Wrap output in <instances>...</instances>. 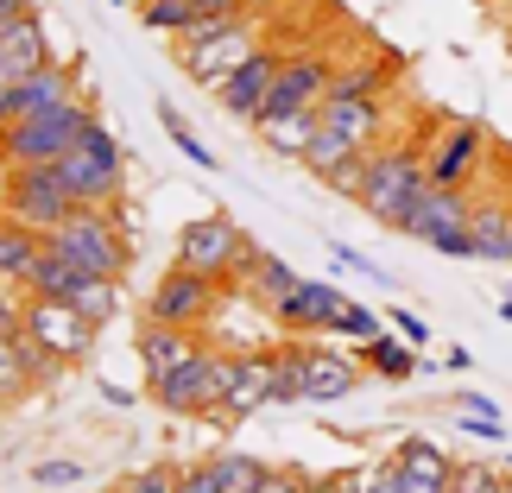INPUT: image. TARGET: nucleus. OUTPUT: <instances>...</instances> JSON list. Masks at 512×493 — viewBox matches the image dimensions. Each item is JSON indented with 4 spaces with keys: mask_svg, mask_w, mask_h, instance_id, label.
<instances>
[{
    "mask_svg": "<svg viewBox=\"0 0 512 493\" xmlns=\"http://www.w3.org/2000/svg\"><path fill=\"white\" fill-rule=\"evenodd\" d=\"M260 493H317V487H310V481H298V475H279V468H272Z\"/></svg>",
    "mask_w": 512,
    "mask_h": 493,
    "instance_id": "79ce46f5",
    "label": "nucleus"
},
{
    "mask_svg": "<svg viewBox=\"0 0 512 493\" xmlns=\"http://www.w3.org/2000/svg\"><path fill=\"white\" fill-rule=\"evenodd\" d=\"M462 411H481V418H500V411H494V405H487V399H481V392H462Z\"/></svg>",
    "mask_w": 512,
    "mask_h": 493,
    "instance_id": "37998d69",
    "label": "nucleus"
},
{
    "mask_svg": "<svg viewBox=\"0 0 512 493\" xmlns=\"http://www.w3.org/2000/svg\"><path fill=\"white\" fill-rule=\"evenodd\" d=\"M468 234H475V260H512V209L506 203H475Z\"/></svg>",
    "mask_w": 512,
    "mask_h": 493,
    "instance_id": "5701e85b",
    "label": "nucleus"
},
{
    "mask_svg": "<svg viewBox=\"0 0 512 493\" xmlns=\"http://www.w3.org/2000/svg\"><path fill=\"white\" fill-rule=\"evenodd\" d=\"M64 304H76L89 323H114L121 317V279H102V272H83V285L70 291Z\"/></svg>",
    "mask_w": 512,
    "mask_h": 493,
    "instance_id": "393cba45",
    "label": "nucleus"
},
{
    "mask_svg": "<svg viewBox=\"0 0 512 493\" xmlns=\"http://www.w3.org/2000/svg\"><path fill=\"white\" fill-rule=\"evenodd\" d=\"M285 45H279V38H266V45L260 51H253L247 57V64H234L228 76H222V83H215V102H222V114H228V121H260V108H266V95H272V83H279V70H285Z\"/></svg>",
    "mask_w": 512,
    "mask_h": 493,
    "instance_id": "9d476101",
    "label": "nucleus"
},
{
    "mask_svg": "<svg viewBox=\"0 0 512 493\" xmlns=\"http://www.w3.org/2000/svg\"><path fill=\"white\" fill-rule=\"evenodd\" d=\"M342 493H399V462H373L342 475Z\"/></svg>",
    "mask_w": 512,
    "mask_h": 493,
    "instance_id": "7c9ffc66",
    "label": "nucleus"
},
{
    "mask_svg": "<svg viewBox=\"0 0 512 493\" xmlns=\"http://www.w3.org/2000/svg\"><path fill=\"white\" fill-rule=\"evenodd\" d=\"M323 127H336L361 152H373L386 133V102L380 95H323Z\"/></svg>",
    "mask_w": 512,
    "mask_h": 493,
    "instance_id": "a211bd4d",
    "label": "nucleus"
},
{
    "mask_svg": "<svg viewBox=\"0 0 512 493\" xmlns=\"http://www.w3.org/2000/svg\"><path fill=\"white\" fill-rule=\"evenodd\" d=\"M336 70H342V57L323 51V45L291 51L285 70H279V83H272V95H266V108H260V121H272V114H291V108H323V95H329V83H336ZM260 121H253V127H260Z\"/></svg>",
    "mask_w": 512,
    "mask_h": 493,
    "instance_id": "1a4fd4ad",
    "label": "nucleus"
},
{
    "mask_svg": "<svg viewBox=\"0 0 512 493\" xmlns=\"http://www.w3.org/2000/svg\"><path fill=\"white\" fill-rule=\"evenodd\" d=\"M209 468H215V493H260L266 475H272L266 462L241 456V449H222V456H209Z\"/></svg>",
    "mask_w": 512,
    "mask_h": 493,
    "instance_id": "b1692460",
    "label": "nucleus"
},
{
    "mask_svg": "<svg viewBox=\"0 0 512 493\" xmlns=\"http://www.w3.org/2000/svg\"><path fill=\"white\" fill-rule=\"evenodd\" d=\"M159 121H165V133H171V146L184 152L190 165H203V171H215V152H209L203 140H196V133H190V121H184V114H177L171 102H159Z\"/></svg>",
    "mask_w": 512,
    "mask_h": 493,
    "instance_id": "c85d7f7f",
    "label": "nucleus"
},
{
    "mask_svg": "<svg viewBox=\"0 0 512 493\" xmlns=\"http://www.w3.org/2000/svg\"><path fill=\"white\" fill-rule=\"evenodd\" d=\"M241 7H253V0H190L196 19H228V13H241Z\"/></svg>",
    "mask_w": 512,
    "mask_h": 493,
    "instance_id": "58836bf2",
    "label": "nucleus"
},
{
    "mask_svg": "<svg viewBox=\"0 0 512 493\" xmlns=\"http://www.w3.org/2000/svg\"><path fill=\"white\" fill-rule=\"evenodd\" d=\"M57 171H64L70 196H76V203H89V209L121 203V190H127V152H121V140H114L102 121L83 127V140L57 159Z\"/></svg>",
    "mask_w": 512,
    "mask_h": 493,
    "instance_id": "7ed1b4c3",
    "label": "nucleus"
},
{
    "mask_svg": "<svg viewBox=\"0 0 512 493\" xmlns=\"http://www.w3.org/2000/svg\"><path fill=\"white\" fill-rule=\"evenodd\" d=\"M468 215L475 203L462 196V184H424L411 196V209L399 215V234L449 253V260H475V234H468Z\"/></svg>",
    "mask_w": 512,
    "mask_h": 493,
    "instance_id": "20e7f679",
    "label": "nucleus"
},
{
    "mask_svg": "<svg viewBox=\"0 0 512 493\" xmlns=\"http://www.w3.org/2000/svg\"><path fill=\"white\" fill-rule=\"evenodd\" d=\"M500 310H506V323H512V291H506V304H500Z\"/></svg>",
    "mask_w": 512,
    "mask_h": 493,
    "instance_id": "a18cd8bd",
    "label": "nucleus"
},
{
    "mask_svg": "<svg viewBox=\"0 0 512 493\" xmlns=\"http://www.w3.org/2000/svg\"><path fill=\"white\" fill-rule=\"evenodd\" d=\"M291 285H298V272H291V266L279 260V253H260V260L247 266V279H241V291H247V298H260L266 310L279 304V298H285Z\"/></svg>",
    "mask_w": 512,
    "mask_h": 493,
    "instance_id": "a878e982",
    "label": "nucleus"
},
{
    "mask_svg": "<svg viewBox=\"0 0 512 493\" xmlns=\"http://www.w3.org/2000/svg\"><path fill=\"white\" fill-rule=\"evenodd\" d=\"M253 260H260V247H253L228 215H203V222H190L177 234V266L209 272V279H247Z\"/></svg>",
    "mask_w": 512,
    "mask_h": 493,
    "instance_id": "0eeeda50",
    "label": "nucleus"
},
{
    "mask_svg": "<svg viewBox=\"0 0 512 493\" xmlns=\"http://www.w3.org/2000/svg\"><path fill=\"white\" fill-rule=\"evenodd\" d=\"M51 64V38H45V19L32 13H7L0 19V70L7 76H32Z\"/></svg>",
    "mask_w": 512,
    "mask_h": 493,
    "instance_id": "f3484780",
    "label": "nucleus"
},
{
    "mask_svg": "<svg viewBox=\"0 0 512 493\" xmlns=\"http://www.w3.org/2000/svg\"><path fill=\"white\" fill-rule=\"evenodd\" d=\"M70 95H76V70L70 64H45V70L19 76V83L7 89V102H0V127L26 121V114H45V108H64Z\"/></svg>",
    "mask_w": 512,
    "mask_h": 493,
    "instance_id": "4468645a",
    "label": "nucleus"
},
{
    "mask_svg": "<svg viewBox=\"0 0 512 493\" xmlns=\"http://www.w3.org/2000/svg\"><path fill=\"white\" fill-rule=\"evenodd\" d=\"M196 348H203V342H196L190 329L146 317V329H140V367H146V380H165V373H177Z\"/></svg>",
    "mask_w": 512,
    "mask_h": 493,
    "instance_id": "6ab92c4d",
    "label": "nucleus"
},
{
    "mask_svg": "<svg viewBox=\"0 0 512 493\" xmlns=\"http://www.w3.org/2000/svg\"><path fill=\"white\" fill-rule=\"evenodd\" d=\"M279 367H285V348H253V354H241V361H234V380H228V392H222V405H215L209 418L228 424V418H247V411L272 405Z\"/></svg>",
    "mask_w": 512,
    "mask_h": 493,
    "instance_id": "f8f14e48",
    "label": "nucleus"
},
{
    "mask_svg": "<svg viewBox=\"0 0 512 493\" xmlns=\"http://www.w3.org/2000/svg\"><path fill=\"white\" fill-rule=\"evenodd\" d=\"M336 335H348V342H373V335H380V317H373L367 304H342V317H336Z\"/></svg>",
    "mask_w": 512,
    "mask_h": 493,
    "instance_id": "f704fd0d",
    "label": "nucleus"
},
{
    "mask_svg": "<svg viewBox=\"0 0 512 493\" xmlns=\"http://www.w3.org/2000/svg\"><path fill=\"white\" fill-rule=\"evenodd\" d=\"M234 361L241 354H228V348H196L177 373H165V380H152V399H159L165 411H177V418H209L215 405H222V392L234 380Z\"/></svg>",
    "mask_w": 512,
    "mask_h": 493,
    "instance_id": "39448f33",
    "label": "nucleus"
},
{
    "mask_svg": "<svg viewBox=\"0 0 512 493\" xmlns=\"http://www.w3.org/2000/svg\"><path fill=\"white\" fill-rule=\"evenodd\" d=\"M456 475H430V468H399V493H449Z\"/></svg>",
    "mask_w": 512,
    "mask_h": 493,
    "instance_id": "e433bc0d",
    "label": "nucleus"
},
{
    "mask_svg": "<svg viewBox=\"0 0 512 493\" xmlns=\"http://www.w3.org/2000/svg\"><path fill=\"white\" fill-rule=\"evenodd\" d=\"M95 329H102V323H89L76 304H64V298H38V291H32V304H26V335H32V342L51 354L57 367L89 361Z\"/></svg>",
    "mask_w": 512,
    "mask_h": 493,
    "instance_id": "6e6552de",
    "label": "nucleus"
},
{
    "mask_svg": "<svg viewBox=\"0 0 512 493\" xmlns=\"http://www.w3.org/2000/svg\"><path fill=\"white\" fill-rule=\"evenodd\" d=\"M430 184V152L418 140H392V146H373L367 152V184H361V203L380 228H399V215L411 209V196Z\"/></svg>",
    "mask_w": 512,
    "mask_h": 493,
    "instance_id": "f257e3e1",
    "label": "nucleus"
},
{
    "mask_svg": "<svg viewBox=\"0 0 512 493\" xmlns=\"http://www.w3.org/2000/svg\"><path fill=\"white\" fill-rule=\"evenodd\" d=\"M481 146H487V133L475 121H449L430 140V184H468L481 165Z\"/></svg>",
    "mask_w": 512,
    "mask_h": 493,
    "instance_id": "dca6fc26",
    "label": "nucleus"
},
{
    "mask_svg": "<svg viewBox=\"0 0 512 493\" xmlns=\"http://www.w3.org/2000/svg\"><path fill=\"white\" fill-rule=\"evenodd\" d=\"M83 481H89L83 462H32V487L38 493H70V487H83Z\"/></svg>",
    "mask_w": 512,
    "mask_h": 493,
    "instance_id": "c756f323",
    "label": "nucleus"
},
{
    "mask_svg": "<svg viewBox=\"0 0 512 493\" xmlns=\"http://www.w3.org/2000/svg\"><path fill=\"white\" fill-rule=\"evenodd\" d=\"M342 304H348V298H342L336 285H323V279H298L279 304H272V323H279L285 335H323V329H336Z\"/></svg>",
    "mask_w": 512,
    "mask_h": 493,
    "instance_id": "ddd939ff",
    "label": "nucleus"
},
{
    "mask_svg": "<svg viewBox=\"0 0 512 493\" xmlns=\"http://www.w3.org/2000/svg\"><path fill=\"white\" fill-rule=\"evenodd\" d=\"M45 367H57V361L32 342L26 329H19V335H0V405H13L19 392L32 386V373H45Z\"/></svg>",
    "mask_w": 512,
    "mask_h": 493,
    "instance_id": "aec40b11",
    "label": "nucleus"
},
{
    "mask_svg": "<svg viewBox=\"0 0 512 493\" xmlns=\"http://www.w3.org/2000/svg\"><path fill=\"white\" fill-rule=\"evenodd\" d=\"M102 493H121V487H102Z\"/></svg>",
    "mask_w": 512,
    "mask_h": 493,
    "instance_id": "49530a36",
    "label": "nucleus"
},
{
    "mask_svg": "<svg viewBox=\"0 0 512 493\" xmlns=\"http://www.w3.org/2000/svg\"><path fill=\"white\" fill-rule=\"evenodd\" d=\"M354 152H361V146H354L348 133H336V127H317V140H310V152H304L298 165H310V177H323V171H336L342 159H354Z\"/></svg>",
    "mask_w": 512,
    "mask_h": 493,
    "instance_id": "cd10ccee",
    "label": "nucleus"
},
{
    "mask_svg": "<svg viewBox=\"0 0 512 493\" xmlns=\"http://www.w3.org/2000/svg\"><path fill=\"white\" fill-rule=\"evenodd\" d=\"M26 304H32L26 285H7V279H0V335H19V329H26Z\"/></svg>",
    "mask_w": 512,
    "mask_h": 493,
    "instance_id": "72a5a7b5",
    "label": "nucleus"
},
{
    "mask_svg": "<svg viewBox=\"0 0 512 493\" xmlns=\"http://www.w3.org/2000/svg\"><path fill=\"white\" fill-rule=\"evenodd\" d=\"M317 184L336 190V196H361V184H367V152H354V159H342L336 171H323Z\"/></svg>",
    "mask_w": 512,
    "mask_h": 493,
    "instance_id": "473e14b6",
    "label": "nucleus"
},
{
    "mask_svg": "<svg viewBox=\"0 0 512 493\" xmlns=\"http://www.w3.org/2000/svg\"><path fill=\"white\" fill-rule=\"evenodd\" d=\"M7 13H32V0H0V19Z\"/></svg>",
    "mask_w": 512,
    "mask_h": 493,
    "instance_id": "c03bdc74",
    "label": "nucleus"
},
{
    "mask_svg": "<svg viewBox=\"0 0 512 493\" xmlns=\"http://www.w3.org/2000/svg\"><path fill=\"white\" fill-rule=\"evenodd\" d=\"M38 260H45V234L26 228V222H13V215H0V279L32 291Z\"/></svg>",
    "mask_w": 512,
    "mask_h": 493,
    "instance_id": "412c9836",
    "label": "nucleus"
},
{
    "mask_svg": "<svg viewBox=\"0 0 512 493\" xmlns=\"http://www.w3.org/2000/svg\"><path fill=\"white\" fill-rule=\"evenodd\" d=\"M89 121H95V108L83 95H70L64 108L26 114V121H7L0 127V165H57L76 140H83Z\"/></svg>",
    "mask_w": 512,
    "mask_h": 493,
    "instance_id": "f03ea898",
    "label": "nucleus"
},
{
    "mask_svg": "<svg viewBox=\"0 0 512 493\" xmlns=\"http://www.w3.org/2000/svg\"><path fill=\"white\" fill-rule=\"evenodd\" d=\"M500 487H506V475L487 462H456V481H449V493H500Z\"/></svg>",
    "mask_w": 512,
    "mask_h": 493,
    "instance_id": "2f4dec72",
    "label": "nucleus"
},
{
    "mask_svg": "<svg viewBox=\"0 0 512 493\" xmlns=\"http://www.w3.org/2000/svg\"><path fill=\"white\" fill-rule=\"evenodd\" d=\"M291 354H298V380L310 405H336L361 386V361H348L336 348H291Z\"/></svg>",
    "mask_w": 512,
    "mask_h": 493,
    "instance_id": "2eb2a0df",
    "label": "nucleus"
},
{
    "mask_svg": "<svg viewBox=\"0 0 512 493\" xmlns=\"http://www.w3.org/2000/svg\"><path fill=\"white\" fill-rule=\"evenodd\" d=\"M361 361L380 373V380H411V373H418V348H411V342H386V335H373V342H361Z\"/></svg>",
    "mask_w": 512,
    "mask_h": 493,
    "instance_id": "bb28decb",
    "label": "nucleus"
},
{
    "mask_svg": "<svg viewBox=\"0 0 512 493\" xmlns=\"http://www.w3.org/2000/svg\"><path fill=\"white\" fill-rule=\"evenodd\" d=\"M329 253H336V266H348V272H361V279H380V285H386V272L373 266L367 253H354V247H329Z\"/></svg>",
    "mask_w": 512,
    "mask_h": 493,
    "instance_id": "4c0bfd02",
    "label": "nucleus"
},
{
    "mask_svg": "<svg viewBox=\"0 0 512 493\" xmlns=\"http://www.w3.org/2000/svg\"><path fill=\"white\" fill-rule=\"evenodd\" d=\"M317 127H323V108H291V114H272V121H260L253 133L279 152V159H304L310 140H317Z\"/></svg>",
    "mask_w": 512,
    "mask_h": 493,
    "instance_id": "4be33fe9",
    "label": "nucleus"
},
{
    "mask_svg": "<svg viewBox=\"0 0 512 493\" xmlns=\"http://www.w3.org/2000/svg\"><path fill=\"white\" fill-rule=\"evenodd\" d=\"M215 304H222V279H209V272H190V266H177L171 279H159V291L146 298V317L177 323V329H203Z\"/></svg>",
    "mask_w": 512,
    "mask_h": 493,
    "instance_id": "9b49d317",
    "label": "nucleus"
},
{
    "mask_svg": "<svg viewBox=\"0 0 512 493\" xmlns=\"http://www.w3.org/2000/svg\"><path fill=\"white\" fill-rule=\"evenodd\" d=\"M392 329H399V335H405L411 348H424V342H430V329H424L418 317H411V310H392Z\"/></svg>",
    "mask_w": 512,
    "mask_h": 493,
    "instance_id": "a19ab883",
    "label": "nucleus"
},
{
    "mask_svg": "<svg viewBox=\"0 0 512 493\" xmlns=\"http://www.w3.org/2000/svg\"><path fill=\"white\" fill-rule=\"evenodd\" d=\"M177 493H215V468H209V462L184 468V481H177Z\"/></svg>",
    "mask_w": 512,
    "mask_h": 493,
    "instance_id": "ea45409f",
    "label": "nucleus"
},
{
    "mask_svg": "<svg viewBox=\"0 0 512 493\" xmlns=\"http://www.w3.org/2000/svg\"><path fill=\"white\" fill-rule=\"evenodd\" d=\"M177 481H184V475H177V468H165V462H152V468H140V475H133L121 493H177Z\"/></svg>",
    "mask_w": 512,
    "mask_h": 493,
    "instance_id": "c9c22d12",
    "label": "nucleus"
},
{
    "mask_svg": "<svg viewBox=\"0 0 512 493\" xmlns=\"http://www.w3.org/2000/svg\"><path fill=\"white\" fill-rule=\"evenodd\" d=\"M70 209H76V196L57 165H7V177H0V215H13V222H26L38 234L57 228Z\"/></svg>",
    "mask_w": 512,
    "mask_h": 493,
    "instance_id": "423d86ee",
    "label": "nucleus"
}]
</instances>
